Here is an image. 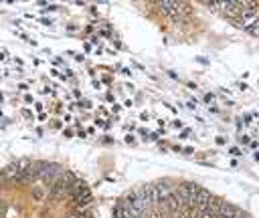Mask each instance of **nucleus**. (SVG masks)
Here are the masks:
<instances>
[{
	"label": "nucleus",
	"instance_id": "20e7f679",
	"mask_svg": "<svg viewBox=\"0 0 259 218\" xmlns=\"http://www.w3.org/2000/svg\"><path fill=\"white\" fill-rule=\"evenodd\" d=\"M231 154H233V156H241V151L237 149V147H233V149H231Z\"/></svg>",
	"mask_w": 259,
	"mask_h": 218
},
{
	"label": "nucleus",
	"instance_id": "39448f33",
	"mask_svg": "<svg viewBox=\"0 0 259 218\" xmlns=\"http://www.w3.org/2000/svg\"><path fill=\"white\" fill-rule=\"evenodd\" d=\"M67 218H79V216H67Z\"/></svg>",
	"mask_w": 259,
	"mask_h": 218
},
{
	"label": "nucleus",
	"instance_id": "f03ea898",
	"mask_svg": "<svg viewBox=\"0 0 259 218\" xmlns=\"http://www.w3.org/2000/svg\"><path fill=\"white\" fill-rule=\"evenodd\" d=\"M199 218H217V214H211V212H201Z\"/></svg>",
	"mask_w": 259,
	"mask_h": 218
},
{
	"label": "nucleus",
	"instance_id": "7ed1b4c3",
	"mask_svg": "<svg viewBox=\"0 0 259 218\" xmlns=\"http://www.w3.org/2000/svg\"><path fill=\"white\" fill-rule=\"evenodd\" d=\"M205 101H207V103H213V101H215V95H211V93H209V95L205 97Z\"/></svg>",
	"mask_w": 259,
	"mask_h": 218
},
{
	"label": "nucleus",
	"instance_id": "f257e3e1",
	"mask_svg": "<svg viewBox=\"0 0 259 218\" xmlns=\"http://www.w3.org/2000/svg\"><path fill=\"white\" fill-rule=\"evenodd\" d=\"M45 196H47V192H45V188H43V186H37V188L33 190V198H35V200H43Z\"/></svg>",
	"mask_w": 259,
	"mask_h": 218
}]
</instances>
